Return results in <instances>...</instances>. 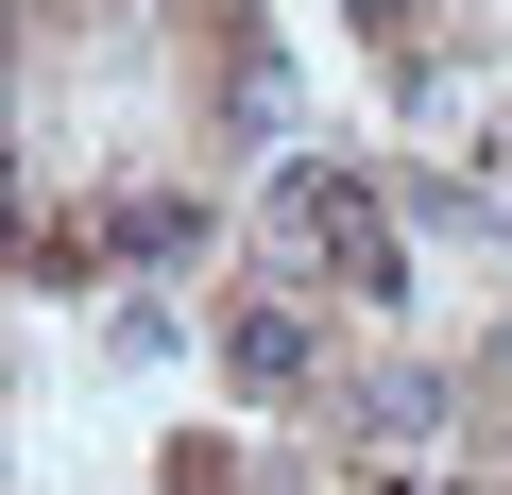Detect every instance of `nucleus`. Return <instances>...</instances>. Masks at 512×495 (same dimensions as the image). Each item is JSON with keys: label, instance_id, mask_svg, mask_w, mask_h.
<instances>
[{"label": "nucleus", "instance_id": "obj_1", "mask_svg": "<svg viewBox=\"0 0 512 495\" xmlns=\"http://www.w3.org/2000/svg\"><path fill=\"white\" fill-rule=\"evenodd\" d=\"M274 257H325V274H359V308H376V291H393V222H376L359 171H291V188H274Z\"/></svg>", "mask_w": 512, "mask_h": 495}, {"label": "nucleus", "instance_id": "obj_2", "mask_svg": "<svg viewBox=\"0 0 512 495\" xmlns=\"http://www.w3.org/2000/svg\"><path fill=\"white\" fill-rule=\"evenodd\" d=\"M222 376H239V393H308V376H325L308 308H291V291H256V308H222Z\"/></svg>", "mask_w": 512, "mask_h": 495}, {"label": "nucleus", "instance_id": "obj_3", "mask_svg": "<svg viewBox=\"0 0 512 495\" xmlns=\"http://www.w3.org/2000/svg\"><path fill=\"white\" fill-rule=\"evenodd\" d=\"M342 410H359L376 444H427V427H444V376H410V359H376V376H359Z\"/></svg>", "mask_w": 512, "mask_h": 495}, {"label": "nucleus", "instance_id": "obj_4", "mask_svg": "<svg viewBox=\"0 0 512 495\" xmlns=\"http://www.w3.org/2000/svg\"><path fill=\"white\" fill-rule=\"evenodd\" d=\"M410 222H427V239H461V257H478V239H495V205H478V188H444V171L410 188Z\"/></svg>", "mask_w": 512, "mask_h": 495}, {"label": "nucleus", "instance_id": "obj_5", "mask_svg": "<svg viewBox=\"0 0 512 495\" xmlns=\"http://www.w3.org/2000/svg\"><path fill=\"white\" fill-rule=\"evenodd\" d=\"M342 18H359V35H393V52L427 69V0H342Z\"/></svg>", "mask_w": 512, "mask_h": 495}, {"label": "nucleus", "instance_id": "obj_6", "mask_svg": "<svg viewBox=\"0 0 512 495\" xmlns=\"http://www.w3.org/2000/svg\"><path fill=\"white\" fill-rule=\"evenodd\" d=\"M393 495H478V478H393Z\"/></svg>", "mask_w": 512, "mask_h": 495}]
</instances>
